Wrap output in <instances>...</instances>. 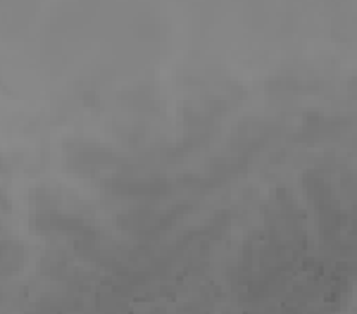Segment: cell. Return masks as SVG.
<instances>
[{"mask_svg":"<svg viewBox=\"0 0 357 314\" xmlns=\"http://www.w3.org/2000/svg\"><path fill=\"white\" fill-rule=\"evenodd\" d=\"M112 193L126 198H158L167 191L160 181H136V179H117L110 186Z\"/></svg>","mask_w":357,"mask_h":314,"instance_id":"1","label":"cell"}]
</instances>
